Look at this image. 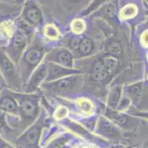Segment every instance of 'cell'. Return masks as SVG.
<instances>
[{
	"label": "cell",
	"instance_id": "cell-13",
	"mask_svg": "<svg viewBox=\"0 0 148 148\" xmlns=\"http://www.w3.org/2000/svg\"><path fill=\"white\" fill-rule=\"evenodd\" d=\"M108 73L102 61H98L92 65L91 68V76L95 81H103L108 78Z\"/></svg>",
	"mask_w": 148,
	"mask_h": 148
},
{
	"label": "cell",
	"instance_id": "cell-18",
	"mask_svg": "<svg viewBox=\"0 0 148 148\" xmlns=\"http://www.w3.org/2000/svg\"><path fill=\"white\" fill-rule=\"evenodd\" d=\"M44 34L49 39H56L59 36V31L56 25L48 24L44 28Z\"/></svg>",
	"mask_w": 148,
	"mask_h": 148
},
{
	"label": "cell",
	"instance_id": "cell-4",
	"mask_svg": "<svg viewBox=\"0 0 148 148\" xmlns=\"http://www.w3.org/2000/svg\"><path fill=\"white\" fill-rule=\"evenodd\" d=\"M44 56V49L38 45L31 46L27 51L24 53L23 64L24 67H26L24 73L28 76L30 74L33 68L39 65Z\"/></svg>",
	"mask_w": 148,
	"mask_h": 148
},
{
	"label": "cell",
	"instance_id": "cell-28",
	"mask_svg": "<svg viewBox=\"0 0 148 148\" xmlns=\"http://www.w3.org/2000/svg\"><path fill=\"white\" fill-rule=\"evenodd\" d=\"M147 59H148V56H147Z\"/></svg>",
	"mask_w": 148,
	"mask_h": 148
},
{
	"label": "cell",
	"instance_id": "cell-10",
	"mask_svg": "<svg viewBox=\"0 0 148 148\" xmlns=\"http://www.w3.org/2000/svg\"><path fill=\"white\" fill-rule=\"evenodd\" d=\"M47 63L40 65L36 68V71L31 76L27 85V92H33L40 86L42 81L47 78Z\"/></svg>",
	"mask_w": 148,
	"mask_h": 148
},
{
	"label": "cell",
	"instance_id": "cell-15",
	"mask_svg": "<svg viewBox=\"0 0 148 148\" xmlns=\"http://www.w3.org/2000/svg\"><path fill=\"white\" fill-rule=\"evenodd\" d=\"M137 11H138L137 7L134 4H127L119 10V17L122 20L130 19L134 18L136 15Z\"/></svg>",
	"mask_w": 148,
	"mask_h": 148
},
{
	"label": "cell",
	"instance_id": "cell-1",
	"mask_svg": "<svg viewBox=\"0 0 148 148\" xmlns=\"http://www.w3.org/2000/svg\"><path fill=\"white\" fill-rule=\"evenodd\" d=\"M81 85V76L76 74L68 76L55 81H49L42 86L56 93H67L74 91Z\"/></svg>",
	"mask_w": 148,
	"mask_h": 148
},
{
	"label": "cell",
	"instance_id": "cell-21",
	"mask_svg": "<svg viewBox=\"0 0 148 148\" xmlns=\"http://www.w3.org/2000/svg\"><path fill=\"white\" fill-rule=\"evenodd\" d=\"M77 104L78 106L79 109L85 113H89L93 110L92 103L86 99H80L77 100Z\"/></svg>",
	"mask_w": 148,
	"mask_h": 148
},
{
	"label": "cell",
	"instance_id": "cell-8",
	"mask_svg": "<svg viewBox=\"0 0 148 148\" xmlns=\"http://www.w3.org/2000/svg\"><path fill=\"white\" fill-rule=\"evenodd\" d=\"M81 71L78 70H75L73 68L63 67L58 64L54 62L47 63V75L46 78V81H55L63 77L68 76L69 75H75L77 73H80Z\"/></svg>",
	"mask_w": 148,
	"mask_h": 148
},
{
	"label": "cell",
	"instance_id": "cell-2",
	"mask_svg": "<svg viewBox=\"0 0 148 148\" xmlns=\"http://www.w3.org/2000/svg\"><path fill=\"white\" fill-rule=\"evenodd\" d=\"M0 72L9 85L18 87L19 80L18 73L12 61L2 48H0Z\"/></svg>",
	"mask_w": 148,
	"mask_h": 148
},
{
	"label": "cell",
	"instance_id": "cell-7",
	"mask_svg": "<svg viewBox=\"0 0 148 148\" xmlns=\"http://www.w3.org/2000/svg\"><path fill=\"white\" fill-rule=\"evenodd\" d=\"M27 45V39L22 32L18 31L12 37L11 42L8 49L9 56L14 62H18L21 55L25 51Z\"/></svg>",
	"mask_w": 148,
	"mask_h": 148
},
{
	"label": "cell",
	"instance_id": "cell-20",
	"mask_svg": "<svg viewBox=\"0 0 148 148\" xmlns=\"http://www.w3.org/2000/svg\"><path fill=\"white\" fill-rule=\"evenodd\" d=\"M72 31L77 34H80L83 33L86 29V23L81 19H77L72 21L71 23Z\"/></svg>",
	"mask_w": 148,
	"mask_h": 148
},
{
	"label": "cell",
	"instance_id": "cell-12",
	"mask_svg": "<svg viewBox=\"0 0 148 148\" xmlns=\"http://www.w3.org/2000/svg\"><path fill=\"white\" fill-rule=\"evenodd\" d=\"M0 109L13 115H17L18 113V104L9 95L2 96L0 97Z\"/></svg>",
	"mask_w": 148,
	"mask_h": 148
},
{
	"label": "cell",
	"instance_id": "cell-14",
	"mask_svg": "<svg viewBox=\"0 0 148 148\" xmlns=\"http://www.w3.org/2000/svg\"><path fill=\"white\" fill-rule=\"evenodd\" d=\"M101 61L103 62L108 75L114 74L118 70L119 62H118V59L116 57L108 54L103 57Z\"/></svg>",
	"mask_w": 148,
	"mask_h": 148
},
{
	"label": "cell",
	"instance_id": "cell-25",
	"mask_svg": "<svg viewBox=\"0 0 148 148\" xmlns=\"http://www.w3.org/2000/svg\"><path fill=\"white\" fill-rule=\"evenodd\" d=\"M16 1H18V0H0V2H5V3H13Z\"/></svg>",
	"mask_w": 148,
	"mask_h": 148
},
{
	"label": "cell",
	"instance_id": "cell-26",
	"mask_svg": "<svg viewBox=\"0 0 148 148\" xmlns=\"http://www.w3.org/2000/svg\"><path fill=\"white\" fill-rule=\"evenodd\" d=\"M2 80L0 79V93H1V90H2Z\"/></svg>",
	"mask_w": 148,
	"mask_h": 148
},
{
	"label": "cell",
	"instance_id": "cell-17",
	"mask_svg": "<svg viewBox=\"0 0 148 148\" xmlns=\"http://www.w3.org/2000/svg\"><path fill=\"white\" fill-rule=\"evenodd\" d=\"M107 52L109 55L114 56L115 57H118V56L121 55L122 52V47L116 41H113L109 43L107 46Z\"/></svg>",
	"mask_w": 148,
	"mask_h": 148
},
{
	"label": "cell",
	"instance_id": "cell-27",
	"mask_svg": "<svg viewBox=\"0 0 148 148\" xmlns=\"http://www.w3.org/2000/svg\"><path fill=\"white\" fill-rule=\"evenodd\" d=\"M144 148H148V142H146L145 144V146H144Z\"/></svg>",
	"mask_w": 148,
	"mask_h": 148
},
{
	"label": "cell",
	"instance_id": "cell-24",
	"mask_svg": "<svg viewBox=\"0 0 148 148\" xmlns=\"http://www.w3.org/2000/svg\"><path fill=\"white\" fill-rule=\"evenodd\" d=\"M0 148H13V147L12 146H10V145H8V144L3 143L0 145Z\"/></svg>",
	"mask_w": 148,
	"mask_h": 148
},
{
	"label": "cell",
	"instance_id": "cell-22",
	"mask_svg": "<svg viewBox=\"0 0 148 148\" xmlns=\"http://www.w3.org/2000/svg\"><path fill=\"white\" fill-rule=\"evenodd\" d=\"M68 109L66 108H65V107H64V106H61V107H59L56 110V112H55V114H54V116L57 119H62L65 118L68 115Z\"/></svg>",
	"mask_w": 148,
	"mask_h": 148
},
{
	"label": "cell",
	"instance_id": "cell-23",
	"mask_svg": "<svg viewBox=\"0 0 148 148\" xmlns=\"http://www.w3.org/2000/svg\"><path fill=\"white\" fill-rule=\"evenodd\" d=\"M141 42L144 46L148 47V31H146L142 33V37H141Z\"/></svg>",
	"mask_w": 148,
	"mask_h": 148
},
{
	"label": "cell",
	"instance_id": "cell-5",
	"mask_svg": "<svg viewBox=\"0 0 148 148\" xmlns=\"http://www.w3.org/2000/svg\"><path fill=\"white\" fill-rule=\"evenodd\" d=\"M24 21L33 27H39L43 22V13L37 2L29 0L23 8Z\"/></svg>",
	"mask_w": 148,
	"mask_h": 148
},
{
	"label": "cell",
	"instance_id": "cell-9",
	"mask_svg": "<svg viewBox=\"0 0 148 148\" xmlns=\"http://www.w3.org/2000/svg\"><path fill=\"white\" fill-rule=\"evenodd\" d=\"M47 60L68 68L73 67V56L69 51L65 48L54 50L47 56Z\"/></svg>",
	"mask_w": 148,
	"mask_h": 148
},
{
	"label": "cell",
	"instance_id": "cell-6",
	"mask_svg": "<svg viewBox=\"0 0 148 148\" xmlns=\"http://www.w3.org/2000/svg\"><path fill=\"white\" fill-rule=\"evenodd\" d=\"M38 105L36 99L24 96L18 101V111L24 120L29 122L33 121L38 113Z\"/></svg>",
	"mask_w": 148,
	"mask_h": 148
},
{
	"label": "cell",
	"instance_id": "cell-19",
	"mask_svg": "<svg viewBox=\"0 0 148 148\" xmlns=\"http://www.w3.org/2000/svg\"><path fill=\"white\" fill-rule=\"evenodd\" d=\"M119 96H120V90L119 88H114L111 90V93L109 95L108 104L111 108H118V102H119Z\"/></svg>",
	"mask_w": 148,
	"mask_h": 148
},
{
	"label": "cell",
	"instance_id": "cell-11",
	"mask_svg": "<svg viewBox=\"0 0 148 148\" xmlns=\"http://www.w3.org/2000/svg\"><path fill=\"white\" fill-rule=\"evenodd\" d=\"M98 131L100 133L99 134L105 135L108 138L116 139L119 137V130L113 124L108 121L103 119L99 121V124L98 126Z\"/></svg>",
	"mask_w": 148,
	"mask_h": 148
},
{
	"label": "cell",
	"instance_id": "cell-16",
	"mask_svg": "<svg viewBox=\"0 0 148 148\" xmlns=\"http://www.w3.org/2000/svg\"><path fill=\"white\" fill-rule=\"evenodd\" d=\"M94 47H95V44L93 42V41L89 38L84 37L79 41L77 49L81 55H88L92 52Z\"/></svg>",
	"mask_w": 148,
	"mask_h": 148
},
{
	"label": "cell",
	"instance_id": "cell-3",
	"mask_svg": "<svg viewBox=\"0 0 148 148\" xmlns=\"http://www.w3.org/2000/svg\"><path fill=\"white\" fill-rule=\"evenodd\" d=\"M42 130V119L40 118L18 139L19 145L25 148H38Z\"/></svg>",
	"mask_w": 148,
	"mask_h": 148
}]
</instances>
